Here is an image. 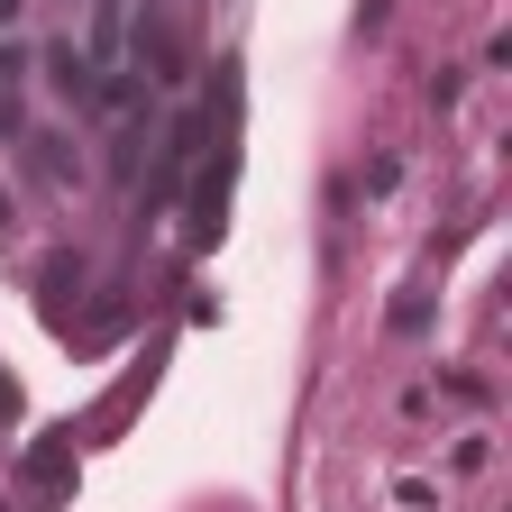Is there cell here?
<instances>
[{"instance_id": "obj_1", "label": "cell", "mask_w": 512, "mask_h": 512, "mask_svg": "<svg viewBox=\"0 0 512 512\" xmlns=\"http://www.w3.org/2000/svg\"><path fill=\"white\" fill-rule=\"evenodd\" d=\"M0 229H10V192H0Z\"/></svg>"}]
</instances>
